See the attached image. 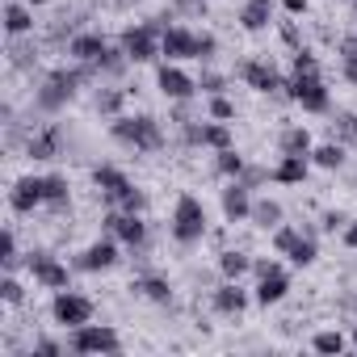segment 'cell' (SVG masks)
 <instances>
[{
    "mask_svg": "<svg viewBox=\"0 0 357 357\" xmlns=\"http://www.w3.org/2000/svg\"><path fill=\"white\" fill-rule=\"evenodd\" d=\"M215 55H219V38L202 30V34H198V63H211Z\"/></svg>",
    "mask_w": 357,
    "mask_h": 357,
    "instance_id": "obj_47",
    "label": "cell"
},
{
    "mask_svg": "<svg viewBox=\"0 0 357 357\" xmlns=\"http://www.w3.org/2000/svg\"><path fill=\"white\" fill-rule=\"evenodd\" d=\"M344 160H349V147H344V143H336V139H328V143H315V147H311V164H315V168H324V172H340V168H344Z\"/></svg>",
    "mask_w": 357,
    "mask_h": 357,
    "instance_id": "obj_26",
    "label": "cell"
},
{
    "mask_svg": "<svg viewBox=\"0 0 357 357\" xmlns=\"http://www.w3.org/2000/svg\"><path fill=\"white\" fill-rule=\"evenodd\" d=\"M101 227H105V236H114V240L126 244L130 252H143V248H147V219H143V215H130V211L109 206V211L101 215Z\"/></svg>",
    "mask_w": 357,
    "mask_h": 357,
    "instance_id": "obj_6",
    "label": "cell"
},
{
    "mask_svg": "<svg viewBox=\"0 0 357 357\" xmlns=\"http://www.w3.org/2000/svg\"><path fill=\"white\" fill-rule=\"evenodd\" d=\"M51 319L59 324V328H80V324H93V298L89 294H76L72 286L68 290H55V298H51Z\"/></svg>",
    "mask_w": 357,
    "mask_h": 357,
    "instance_id": "obj_9",
    "label": "cell"
},
{
    "mask_svg": "<svg viewBox=\"0 0 357 357\" xmlns=\"http://www.w3.org/2000/svg\"><path fill=\"white\" fill-rule=\"evenodd\" d=\"M68 344H59V340H51V336H43V340H34V349L30 353H38V357H55V353H63Z\"/></svg>",
    "mask_w": 357,
    "mask_h": 357,
    "instance_id": "obj_48",
    "label": "cell"
},
{
    "mask_svg": "<svg viewBox=\"0 0 357 357\" xmlns=\"http://www.w3.org/2000/svg\"><path fill=\"white\" fill-rule=\"evenodd\" d=\"M240 181H244L248 190H261V185L273 181V168H265V164H248V168L240 172Z\"/></svg>",
    "mask_w": 357,
    "mask_h": 357,
    "instance_id": "obj_42",
    "label": "cell"
},
{
    "mask_svg": "<svg viewBox=\"0 0 357 357\" xmlns=\"http://www.w3.org/2000/svg\"><path fill=\"white\" fill-rule=\"evenodd\" d=\"M248 303H252V290H244L240 278H223V282L211 290V307H215L219 315H227V319H240V315L248 311Z\"/></svg>",
    "mask_w": 357,
    "mask_h": 357,
    "instance_id": "obj_13",
    "label": "cell"
},
{
    "mask_svg": "<svg viewBox=\"0 0 357 357\" xmlns=\"http://www.w3.org/2000/svg\"><path fill=\"white\" fill-rule=\"evenodd\" d=\"M5 34L9 38H30L34 34V5H26V0H9V5H5Z\"/></svg>",
    "mask_w": 357,
    "mask_h": 357,
    "instance_id": "obj_23",
    "label": "cell"
},
{
    "mask_svg": "<svg viewBox=\"0 0 357 357\" xmlns=\"http://www.w3.org/2000/svg\"><path fill=\"white\" fill-rule=\"evenodd\" d=\"M168 236H172L176 244H181V248H190V244H202V240L211 236V215H206L202 198H194V194H181V198L172 202Z\"/></svg>",
    "mask_w": 357,
    "mask_h": 357,
    "instance_id": "obj_3",
    "label": "cell"
},
{
    "mask_svg": "<svg viewBox=\"0 0 357 357\" xmlns=\"http://www.w3.org/2000/svg\"><path fill=\"white\" fill-rule=\"evenodd\" d=\"M340 240H344V248H353V252H357V219H349V227L340 231Z\"/></svg>",
    "mask_w": 357,
    "mask_h": 357,
    "instance_id": "obj_52",
    "label": "cell"
},
{
    "mask_svg": "<svg viewBox=\"0 0 357 357\" xmlns=\"http://www.w3.org/2000/svg\"><path fill=\"white\" fill-rule=\"evenodd\" d=\"M206 118H215V122H231V118H236V101H231L227 93L206 97Z\"/></svg>",
    "mask_w": 357,
    "mask_h": 357,
    "instance_id": "obj_40",
    "label": "cell"
},
{
    "mask_svg": "<svg viewBox=\"0 0 357 357\" xmlns=\"http://www.w3.org/2000/svg\"><path fill=\"white\" fill-rule=\"evenodd\" d=\"M114 265H118V240H114V236L93 240V244L72 261V269H80V273H105V269H114Z\"/></svg>",
    "mask_w": 357,
    "mask_h": 357,
    "instance_id": "obj_16",
    "label": "cell"
},
{
    "mask_svg": "<svg viewBox=\"0 0 357 357\" xmlns=\"http://www.w3.org/2000/svg\"><path fill=\"white\" fill-rule=\"evenodd\" d=\"M93 185L101 190V198H105L109 206H118V198H122L135 181H130V176H126L118 164H97V168H93Z\"/></svg>",
    "mask_w": 357,
    "mask_h": 357,
    "instance_id": "obj_19",
    "label": "cell"
},
{
    "mask_svg": "<svg viewBox=\"0 0 357 357\" xmlns=\"http://www.w3.org/2000/svg\"><path fill=\"white\" fill-rule=\"evenodd\" d=\"M109 139L122 143V147H135V151H160L168 143L164 122L155 114H118V118H109Z\"/></svg>",
    "mask_w": 357,
    "mask_h": 357,
    "instance_id": "obj_2",
    "label": "cell"
},
{
    "mask_svg": "<svg viewBox=\"0 0 357 357\" xmlns=\"http://www.w3.org/2000/svg\"><path fill=\"white\" fill-rule=\"evenodd\" d=\"M93 80H101L97 63L55 68V72H47L43 84L34 89V109H38V114H59V109H68V101H76V93H80L84 84H93Z\"/></svg>",
    "mask_w": 357,
    "mask_h": 357,
    "instance_id": "obj_1",
    "label": "cell"
},
{
    "mask_svg": "<svg viewBox=\"0 0 357 357\" xmlns=\"http://www.w3.org/2000/svg\"><path fill=\"white\" fill-rule=\"evenodd\" d=\"M336 5H353V0H336Z\"/></svg>",
    "mask_w": 357,
    "mask_h": 357,
    "instance_id": "obj_57",
    "label": "cell"
},
{
    "mask_svg": "<svg viewBox=\"0 0 357 357\" xmlns=\"http://www.w3.org/2000/svg\"><path fill=\"white\" fill-rule=\"evenodd\" d=\"M9 206L17 215H34L38 206H47V176H17L13 190H9Z\"/></svg>",
    "mask_w": 357,
    "mask_h": 357,
    "instance_id": "obj_14",
    "label": "cell"
},
{
    "mask_svg": "<svg viewBox=\"0 0 357 357\" xmlns=\"http://www.w3.org/2000/svg\"><path fill=\"white\" fill-rule=\"evenodd\" d=\"M344 227H349V211H324V219H319V231L336 236V231H344Z\"/></svg>",
    "mask_w": 357,
    "mask_h": 357,
    "instance_id": "obj_46",
    "label": "cell"
},
{
    "mask_svg": "<svg viewBox=\"0 0 357 357\" xmlns=\"http://www.w3.org/2000/svg\"><path fill=\"white\" fill-rule=\"evenodd\" d=\"M340 76H344V84L357 89V34L340 43Z\"/></svg>",
    "mask_w": 357,
    "mask_h": 357,
    "instance_id": "obj_37",
    "label": "cell"
},
{
    "mask_svg": "<svg viewBox=\"0 0 357 357\" xmlns=\"http://www.w3.org/2000/svg\"><path fill=\"white\" fill-rule=\"evenodd\" d=\"M269 269H278V261L273 257H252V273L261 278V273H269Z\"/></svg>",
    "mask_w": 357,
    "mask_h": 357,
    "instance_id": "obj_51",
    "label": "cell"
},
{
    "mask_svg": "<svg viewBox=\"0 0 357 357\" xmlns=\"http://www.w3.org/2000/svg\"><path fill=\"white\" fill-rule=\"evenodd\" d=\"M286 294H290V273H286V265L261 273L257 286H252V303H257V307H273V303H282Z\"/></svg>",
    "mask_w": 357,
    "mask_h": 357,
    "instance_id": "obj_18",
    "label": "cell"
},
{
    "mask_svg": "<svg viewBox=\"0 0 357 357\" xmlns=\"http://www.w3.org/2000/svg\"><path fill=\"white\" fill-rule=\"evenodd\" d=\"M286 261H290L294 269H307V265H315V261H319V244H315V236H311V231H303V236L294 240V248L286 252Z\"/></svg>",
    "mask_w": 357,
    "mask_h": 357,
    "instance_id": "obj_31",
    "label": "cell"
},
{
    "mask_svg": "<svg viewBox=\"0 0 357 357\" xmlns=\"http://www.w3.org/2000/svg\"><path fill=\"white\" fill-rule=\"evenodd\" d=\"M68 349L80 357H114V353H122V336L109 324H80V328H72Z\"/></svg>",
    "mask_w": 357,
    "mask_h": 357,
    "instance_id": "obj_4",
    "label": "cell"
},
{
    "mask_svg": "<svg viewBox=\"0 0 357 357\" xmlns=\"http://www.w3.org/2000/svg\"><path fill=\"white\" fill-rule=\"evenodd\" d=\"M0 298H5L9 307H17V303H26V286L13 273H5V278H0Z\"/></svg>",
    "mask_w": 357,
    "mask_h": 357,
    "instance_id": "obj_43",
    "label": "cell"
},
{
    "mask_svg": "<svg viewBox=\"0 0 357 357\" xmlns=\"http://www.w3.org/2000/svg\"><path fill=\"white\" fill-rule=\"evenodd\" d=\"M130 290L143 294L147 303H160V307L172 303V286H168V278H160V273H139V278L130 282Z\"/></svg>",
    "mask_w": 357,
    "mask_h": 357,
    "instance_id": "obj_25",
    "label": "cell"
},
{
    "mask_svg": "<svg viewBox=\"0 0 357 357\" xmlns=\"http://www.w3.org/2000/svg\"><path fill=\"white\" fill-rule=\"evenodd\" d=\"M282 9H286L290 17H303V13L311 9V0H282Z\"/></svg>",
    "mask_w": 357,
    "mask_h": 357,
    "instance_id": "obj_50",
    "label": "cell"
},
{
    "mask_svg": "<svg viewBox=\"0 0 357 357\" xmlns=\"http://www.w3.org/2000/svg\"><path fill=\"white\" fill-rule=\"evenodd\" d=\"M118 43L126 47V55H130V63H135V68H139V63H155V59H164L155 22H135V26H126Z\"/></svg>",
    "mask_w": 357,
    "mask_h": 357,
    "instance_id": "obj_7",
    "label": "cell"
},
{
    "mask_svg": "<svg viewBox=\"0 0 357 357\" xmlns=\"http://www.w3.org/2000/svg\"><path fill=\"white\" fill-rule=\"evenodd\" d=\"M118 211H130V215H143L147 211V194L139 190V185H130L122 198H118Z\"/></svg>",
    "mask_w": 357,
    "mask_h": 357,
    "instance_id": "obj_45",
    "label": "cell"
},
{
    "mask_svg": "<svg viewBox=\"0 0 357 357\" xmlns=\"http://www.w3.org/2000/svg\"><path fill=\"white\" fill-rule=\"evenodd\" d=\"M126 97H130V89H122V84H101L97 97H93V109H97L101 118H118L122 105H126Z\"/></svg>",
    "mask_w": 357,
    "mask_h": 357,
    "instance_id": "obj_27",
    "label": "cell"
},
{
    "mask_svg": "<svg viewBox=\"0 0 357 357\" xmlns=\"http://www.w3.org/2000/svg\"><path fill=\"white\" fill-rule=\"evenodd\" d=\"M303 236V227H294V223H282V227H273L269 231V244H273V252L278 257H286L290 248H294V240Z\"/></svg>",
    "mask_w": 357,
    "mask_h": 357,
    "instance_id": "obj_39",
    "label": "cell"
},
{
    "mask_svg": "<svg viewBox=\"0 0 357 357\" xmlns=\"http://www.w3.org/2000/svg\"><path fill=\"white\" fill-rule=\"evenodd\" d=\"M252 227H261V231H273V227H282L286 223V211H282V202L278 198H257L252 202V219H248Z\"/></svg>",
    "mask_w": 357,
    "mask_h": 357,
    "instance_id": "obj_28",
    "label": "cell"
},
{
    "mask_svg": "<svg viewBox=\"0 0 357 357\" xmlns=\"http://www.w3.org/2000/svg\"><path fill=\"white\" fill-rule=\"evenodd\" d=\"M0 265H5V273H13L22 265V252H17V231L5 227V236H0Z\"/></svg>",
    "mask_w": 357,
    "mask_h": 357,
    "instance_id": "obj_38",
    "label": "cell"
},
{
    "mask_svg": "<svg viewBox=\"0 0 357 357\" xmlns=\"http://www.w3.org/2000/svg\"><path fill=\"white\" fill-rule=\"evenodd\" d=\"M47 206H51V211H68V206H72V185H68V176L47 172Z\"/></svg>",
    "mask_w": 357,
    "mask_h": 357,
    "instance_id": "obj_34",
    "label": "cell"
},
{
    "mask_svg": "<svg viewBox=\"0 0 357 357\" xmlns=\"http://www.w3.org/2000/svg\"><path fill=\"white\" fill-rule=\"evenodd\" d=\"M307 172H311V155H278L273 181H278V185H303Z\"/></svg>",
    "mask_w": 357,
    "mask_h": 357,
    "instance_id": "obj_24",
    "label": "cell"
},
{
    "mask_svg": "<svg viewBox=\"0 0 357 357\" xmlns=\"http://www.w3.org/2000/svg\"><path fill=\"white\" fill-rule=\"evenodd\" d=\"M34 63H38V47L22 43V38H9V68L13 72H30Z\"/></svg>",
    "mask_w": 357,
    "mask_h": 357,
    "instance_id": "obj_35",
    "label": "cell"
},
{
    "mask_svg": "<svg viewBox=\"0 0 357 357\" xmlns=\"http://www.w3.org/2000/svg\"><path fill=\"white\" fill-rule=\"evenodd\" d=\"M332 139H336V143H344V147H353V143H357V114L340 109V114L332 118Z\"/></svg>",
    "mask_w": 357,
    "mask_h": 357,
    "instance_id": "obj_36",
    "label": "cell"
},
{
    "mask_svg": "<svg viewBox=\"0 0 357 357\" xmlns=\"http://www.w3.org/2000/svg\"><path fill=\"white\" fill-rule=\"evenodd\" d=\"M160 51L168 63H185V59H198V34L185 30V26H168L160 34Z\"/></svg>",
    "mask_w": 357,
    "mask_h": 357,
    "instance_id": "obj_17",
    "label": "cell"
},
{
    "mask_svg": "<svg viewBox=\"0 0 357 357\" xmlns=\"http://www.w3.org/2000/svg\"><path fill=\"white\" fill-rule=\"evenodd\" d=\"M286 97H290L303 114H328V109H332V93H328V84H324L319 72L290 76V80H286Z\"/></svg>",
    "mask_w": 357,
    "mask_h": 357,
    "instance_id": "obj_5",
    "label": "cell"
},
{
    "mask_svg": "<svg viewBox=\"0 0 357 357\" xmlns=\"http://www.w3.org/2000/svg\"><path fill=\"white\" fill-rule=\"evenodd\" d=\"M26 155L38 160V164L59 160V155H63V126H59V122H47V126L30 130V135H26Z\"/></svg>",
    "mask_w": 357,
    "mask_h": 357,
    "instance_id": "obj_12",
    "label": "cell"
},
{
    "mask_svg": "<svg viewBox=\"0 0 357 357\" xmlns=\"http://www.w3.org/2000/svg\"><path fill=\"white\" fill-rule=\"evenodd\" d=\"M236 76H240L252 93H265V97L282 93V89H286V80H290V76H282V72H278V63H273V59H240Z\"/></svg>",
    "mask_w": 357,
    "mask_h": 357,
    "instance_id": "obj_10",
    "label": "cell"
},
{
    "mask_svg": "<svg viewBox=\"0 0 357 357\" xmlns=\"http://www.w3.org/2000/svg\"><path fill=\"white\" fill-rule=\"evenodd\" d=\"M219 273L223 278H244V273H252V257L244 248H223L219 252Z\"/></svg>",
    "mask_w": 357,
    "mask_h": 357,
    "instance_id": "obj_32",
    "label": "cell"
},
{
    "mask_svg": "<svg viewBox=\"0 0 357 357\" xmlns=\"http://www.w3.org/2000/svg\"><path fill=\"white\" fill-rule=\"evenodd\" d=\"M206 5V0H176V9H181V13H198Z\"/></svg>",
    "mask_w": 357,
    "mask_h": 357,
    "instance_id": "obj_53",
    "label": "cell"
},
{
    "mask_svg": "<svg viewBox=\"0 0 357 357\" xmlns=\"http://www.w3.org/2000/svg\"><path fill=\"white\" fill-rule=\"evenodd\" d=\"M248 168V160L236 151V147H223V151H215V172L223 176V181H240V172Z\"/></svg>",
    "mask_w": 357,
    "mask_h": 357,
    "instance_id": "obj_33",
    "label": "cell"
},
{
    "mask_svg": "<svg viewBox=\"0 0 357 357\" xmlns=\"http://www.w3.org/2000/svg\"><path fill=\"white\" fill-rule=\"evenodd\" d=\"M349 340H353V349H357V324H353V336H349Z\"/></svg>",
    "mask_w": 357,
    "mask_h": 357,
    "instance_id": "obj_55",
    "label": "cell"
},
{
    "mask_svg": "<svg viewBox=\"0 0 357 357\" xmlns=\"http://www.w3.org/2000/svg\"><path fill=\"white\" fill-rule=\"evenodd\" d=\"M26 269H30V278H34L43 290H68V286H72V269H68L55 252H47V248L26 252Z\"/></svg>",
    "mask_w": 357,
    "mask_h": 357,
    "instance_id": "obj_8",
    "label": "cell"
},
{
    "mask_svg": "<svg viewBox=\"0 0 357 357\" xmlns=\"http://www.w3.org/2000/svg\"><path fill=\"white\" fill-rule=\"evenodd\" d=\"M223 89H227V76H223V72H211V68H202V76H198V93L215 97V93H223Z\"/></svg>",
    "mask_w": 357,
    "mask_h": 357,
    "instance_id": "obj_44",
    "label": "cell"
},
{
    "mask_svg": "<svg viewBox=\"0 0 357 357\" xmlns=\"http://www.w3.org/2000/svg\"><path fill=\"white\" fill-rule=\"evenodd\" d=\"M307 72H319V59H315L311 47H298V51L290 55V76H307Z\"/></svg>",
    "mask_w": 357,
    "mask_h": 357,
    "instance_id": "obj_41",
    "label": "cell"
},
{
    "mask_svg": "<svg viewBox=\"0 0 357 357\" xmlns=\"http://www.w3.org/2000/svg\"><path fill=\"white\" fill-rule=\"evenodd\" d=\"M349 344H353V340H349L340 328H324V332H315V336H311V349H315V353H324V357H340Z\"/></svg>",
    "mask_w": 357,
    "mask_h": 357,
    "instance_id": "obj_30",
    "label": "cell"
},
{
    "mask_svg": "<svg viewBox=\"0 0 357 357\" xmlns=\"http://www.w3.org/2000/svg\"><path fill=\"white\" fill-rule=\"evenodd\" d=\"M155 89L164 93V101H190V97H198V80L181 63H168V59H160V68H155Z\"/></svg>",
    "mask_w": 357,
    "mask_h": 357,
    "instance_id": "obj_11",
    "label": "cell"
},
{
    "mask_svg": "<svg viewBox=\"0 0 357 357\" xmlns=\"http://www.w3.org/2000/svg\"><path fill=\"white\" fill-rule=\"evenodd\" d=\"M273 26V0H244L240 5V30L244 34H265Z\"/></svg>",
    "mask_w": 357,
    "mask_h": 357,
    "instance_id": "obj_21",
    "label": "cell"
},
{
    "mask_svg": "<svg viewBox=\"0 0 357 357\" xmlns=\"http://www.w3.org/2000/svg\"><path fill=\"white\" fill-rule=\"evenodd\" d=\"M252 190L244 181H227V190L219 194V211H223V223H248L252 219Z\"/></svg>",
    "mask_w": 357,
    "mask_h": 357,
    "instance_id": "obj_15",
    "label": "cell"
},
{
    "mask_svg": "<svg viewBox=\"0 0 357 357\" xmlns=\"http://www.w3.org/2000/svg\"><path fill=\"white\" fill-rule=\"evenodd\" d=\"M282 38H286V47H290V51H298V47H303V34H298V26H294V22H282Z\"/></svg>",
    "mask_w": 357,
    "mask_h": 357,
    "instance_id": "obj_49",
    "label": "cell"
},
{
    "mask_svg": "<svg viewBox=\"0 0 357 357\" xmlns=\"http://www.w3.org/2000/svg\"><path fill=\"white\" fill-rule=\"evenodd\" d=\"M126 68H130V55H126V47H122V43H118V47L109 43V51L97 59V72H101V80H118Z\"/></svg>",
    "mask_w": 357,
    "mask_h": 357,
    "instance_id": "obj_29",
    "label": "cell"
},
{
    "mask_svg": "<svg viewBox=\"0 0 357 357\" xmlns=\"http://www.w3.org/2000/svg\"><path fill=\"white\" fill-rule=\"evenodd\" d=\"M311 147H315V139L303 122H286L278 130V155H311Z\"/></svg>",
    "mask_w": 357,
    "mask_h": 357,
    "instance_id": "obj_22",
    "label": "cell"
},
{
    "mask_svg": "<svg viewBox=\"0 0 357 357\" xmlns=\"http://www.w3.org/2000/svg\"><path fill=\"white\" fill-rule=\"evenodd\" d=\"M353 5H357V0H353ZM353 34H357V13H353Z\"/></svg>",
    "mask_w": 357,
    "mask_h": 357,
    "instance_id": "obj_56",
    "label": "cell"
},
{
    "mask_svg": "<svg viewBox=\"0 0 357 357\" xmlns=\"http://www.w3.org/2000/svg\"><path fill=\"white\" fill-rule=\"evenodd\" d=\"M26 5H34V9H43V5H51V0H26Z\"/></svg>",
    "mask_w": 357,
    "mask_h": 357,
    "instance_id": "obj_54",
    "label": "cell"
},
{
    "mask_svg": "<svg viewBox=\"0 0 357 357\" xmlns=\"http://www.w3.org/2000/svg\"><path fill=\"white\" fill-rule=\"evenodd\" d=\"M105 51H109V38H105L101 30H80V34L68 43V59H72V63H97Z\"/></svg>",
    "mask_w": 357,
    "mask_h": 357,
    "instance_id": "obj_20",
    "label": "cell"
}]
</instances>
